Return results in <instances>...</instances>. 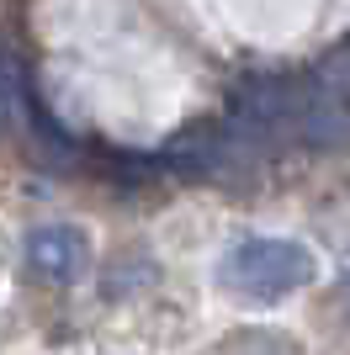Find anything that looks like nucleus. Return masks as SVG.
I'll return each mask as SVG.
<instances>
[{
	"mask_svg": "<svg viewBox=\"0 0 350 355\" xmlns=\"http://www.w3.org/2000/svg\"><path fill=\"white\" fill-rule=\"evenodd\" d=\"M218 282L249 302H276L313 282V254L297 239H239L218 260Z\"/></svg>",
	"mask_w": 350,
	"mask_h": 355,
	"instance_id": "nucleus-1",
	"label": "nucleus"
},
{
	"mask_svg": "<svg viewBox=\"0 0 350 355\" xmlns=\"http://www.w3.org/2000/svg\"><path fill=\"white\" fill-rule=\"evenodd\" d=\"M340 138H350V85L340 69L313 64L297 74V144L329 148Z\"/></svg>",
	"mask_w": 350,
	"mask_h": 355,
	"instance_id": "nucleus-2",
	"label": "nucleus"
},
{
	"mask_svg": "<svg viewBox=\"0 0 350 355\" xmlns=\"http://www.w3.org/2000/svg\"><path fill=\"white\" fill-rule=\"evenodd\" d=\"M27 266L38 270L43 282H74V276H85V266H90V244L69 223H48L38 234H27Z\"/></svg>",
	"mask_w": 350,
	"mask_h": 355,
	"instance_id": "nucleus-3",
	"label": "nucleus"
},
{
	"mask_svg": "<svg viewBox=\"0 0 350 355\" xmlns=\"http://www.w3.org/2000/svg\"><path fill=\"white\" fill-rule=\"evenodd\" d=\"M22 112V64L11 59V48H0V133Z\"/></svg>",
	"mask_w": 350,
	"mask_h": 355,
	"instance_id": "nucleus-4",
	"label": "nucleus"
},
{
	"mask_svg": "<svg viewBox=\"0 0 350 355\" xmlns=\"http://www.w3.org/2000/svg\"><path fill=\"white\" fill-rule=\"evenodd\" d=\"M345 59H350V43H345Z\"/></svg>",
	"mask_w": 350,
	"mask_h": 355,
	"instance_id": "nucleus-5",
	"label": "nucleus"
}]
</instances>
